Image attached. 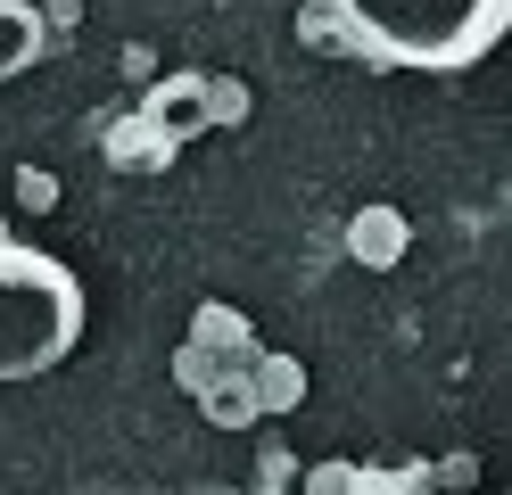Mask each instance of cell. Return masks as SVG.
<instances>
[{"label":"cell","mask_w":512,"mask_h":495,"mask_svg":"<svg viewBox=\"0 0 512 495\" xmlns=\"http://www.w3.org/2000/svg\"><path fill=\"white\" fill-rule=\"evenodd\" d=\"M248 388H256V405H265V413H290L298 396H306V372H298L290 355H256L248 363Z\"/></svg>","instance_id":"obj_7"},{"label":"cell","mask_w":512,"mask_h":495,"mask_svg":"<svg viewBox=\"0 0 512 495\" xmlns=\"http://www.w3.org/2000/svg\"><path fill=\"white\" fill-rule=\"evenodd\" d=\"M339 25L397 66H471L512 33V0H339Z\"/></svg>","instance_id":"obj_1"},{"label":"cell","mask_w":512,"mask_h":495,"mask_svg":"<svg viewBox=\"0 0 512 495\" xmlns=\"http://www.w3.org/2000/svg\"><path fill=\"white\" fill-rule=\"evenodd\" d=\"M42 42H50L42 9H25V0H0V83H9V75H25V66L42 58Z\"/></svg>","instance_id":"obj_5"},{"label":"cell","mask_w":512,"mask_h":495,"mask_svg":"<svg viewBox=\"0 0 512 495\" xmlns=\"http://www.w3.org/2000/svg\"><path fill=\"white\" fill-rule=\"evenodd\" d=\"M405 248H413V231H405V215H397V207H364L356 223H347V256L372 264V273H389Z\"/></svg>","instance_id":"obj_4"},{"label":"cell","mask_w":512,"mask_h":495,"mask_svg":"<svg viewBox=\"0 0 512 495\" xmlns=\"http://www.w3.org/2000/svg\"><path fill=\"white\" fill-rule=\"evenodd\" d=\"M207 108H215V124H232L248 99H240V83H207Z\"/></svg>","instance_id":"obj_9"},{"label":"cell","mask_w":512,"mask_h":495,"mask_svg":"<svg viewBox=\"0 0 512 495\" xmlns=\"http://www.w3.org/2000/svg\"><path fill=\"white\" fill-rule=\"evenodd\" d=\"M83 339V289L58 256L0 240V380H34Z\"/></svg>","instance_id":"obj_2"},{"label":"cell","mask_w":512,"mask_h":495,"mask_svg":"<svg viewBox=\"0 0 512 495\" xmlns=\"http://www.w3.org/2000/svg\"><path fill=\"white\" fill-rule=\"evenodd\" d=\"M199 396H207V413H215V421H248V413H265V405H256V388H248V380H207Z\"/></svg>","instance_id":"obj_8"},{"label":"cell","mask_w":512,"mask_h":495,"mask_svg":"<svg viewBox=\"0 0 512 495\" xmlns=\"http://www.w3.org/2000/svg\"><path fill=\"white\" fill-rule=\"evenodd\" d=\"M174 157V141L157 132L149 116H133V124H108V165L116 174H157V165Z\"/></svg>","instance_id":"obj_6"},{"label":"cell","mask_w":512,"mask_h":495,"mask_svg":"<svg viewBox=\"0 0 512 495\" xmlns=\"http://www.w3.org/2000/svg\"><path fill=\"white\" fill-rule=\"evenodd\" d=\"M141 116H149L157 132H166L174 149H182V141H199V132L215 124V108H207V83H199V75H166V83H157V91L141 99Z\"/></svg>","instance_id":"obj_3"}]
</instances>
